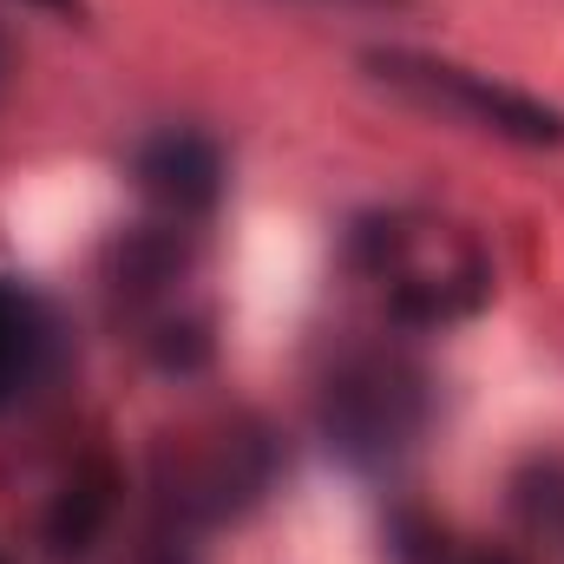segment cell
Listing matches in <instances>:
<instances>
[{"mask_svg":"<svg viewBox=\"0 0 564 564\" xmlns=\"http://www.w3.org/2000/svg\"><path fill=\"white\" fill-rule=\"evenodd\" d=\"M368 73L388 93H401L408 106L440 112V119H459V126L492 132V139H506V144H532V151L564 144L558 106H545V99H532V93L479 73V66H459V59H440V53H414V46H375Z\"/></svg>","mask_w":564,"mask_h":564,"instance_id":"cell-1","label":"cell"},{"mask_svg":"<svg viewBox=\"0 0 564 564\" xmlns=\"http://www.w3.org/2000/svg\"><path fill=\"white\" fill-rule=\"evenodd\" d=\"M132 171H139L144 197L164 204V210H177V217L210 210L217 191H224V158H217V144L197 139V132H158V139H144Z\"/></svg>","mask_w":564,"mask_h":564,"instance_id":"cell-2","label":"cell"},{"mask_svg":"<svg viewBox=\"0 0 564 564\" xmlns=\"http://www.w3.org/2000/svg\"><path fill=\"white\" fill-rule=\"evenodd\" d=\"M33 361H40V315L26 295L0 289V401H13L26 388Z\"/></svg>","mask_w":564,"mask_h":564,"instance_id":"cell-3","label":"cell"},{"mask_svg":"<svg viewBox=\"0 0 564 564\" xmlns=\"http://www.w3.org/2000/svg\"><path fill=\"white\" fill-rule=\"evenodd\" d=\"M322 7H361V13H408L414 0H322Z\"/></svg>","mask_w":564,"mask_h":564,"instance_id":"cell-4","label":"cell"},{"mask_svg":"<svg viewBox=\"0 0 564 564\" xmlns=\"http://www.w3.org/2000/svg\"><path fill=\"white\" fill-rule=\"evenodd\" d=\"M20 7H46V13H86V0H20Z\"/></svg>","mask_w":564,"mask_h":564,"instance_id":"cell-5","label":"cell"},{"mask_svg":"<svg viewBox=\"0 0 564 564\" xmlns=\"http://www.w3.org/2000/svg\"><path fill=\"white\" fill-rule=\"evenodd\" d=\"M0 79H7V40H0Z\"/></svg>","mask_w":564,"mask_h":564,"instance_id":"cell-6","label":"cell"},{"mask_svg":"<svg viewBox=\"0 0 564 564\" xmlns=\"http://www.w3.org/2000/svg\"><path fill=\"white\" fill-rule=\"evenodd\" d=\"M473 564H512V558H473Z\"/></svg>","mask_w":564,"mask_h":564,"instance_id":"cell-7","label":"cell"}]
</instances>
